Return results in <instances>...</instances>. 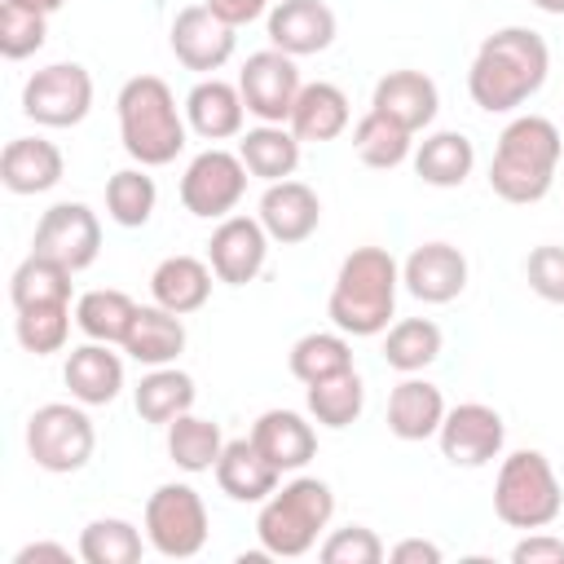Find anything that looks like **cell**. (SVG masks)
Masks as SVG:
<instances>
[{
    "label": "cell",
    "instance_id": "7dc6e473",
    "mask_svg": "<svg viewBox=\"0 0 564 564\" xmlns=\"http://www.w3.org/2000/svg\"><path fill=\"white\" fill-rule=\"evenodd\" d=\"M441 546L436 542H427V538H401L392 551H388V560L392 564H441Z\"/></svg>",
    "mask_w": 564,
    "mask_h": 564
},
{
    "label": "cell",
    "instance_id": "6da1fadb",
    "mask_svg": "<svg viewBox=\"0 0 564 564\" xmlns=\"http://www.w3.org/2000/svg\"><path fill=\"white\" fill-rule=\"evenodd\" d=\"M551 70V48L538 31L529 26H498L494 35L480 40L471 70H467V93L485 115H511L529 97L542 93Z\"/></svg>",
    "mask_w": 564,
    "mask_h": 564
},
{
    "label": "cell",
    "instance_id": "ee69618b",
    "mask_svg": "<svg viewBox=\"0 0 564 564\" xmlns=\"http://www.w3.org/2000/svg\"><path fill=\"white\" fill-rule=\"evenodd\" d=\"M524 278H529V291L538 300L564 304V247H555V242L533 247L524 260Z\"/></svg>",
    "mask_w": 564,
    "mask_h": 564
},
{
    "label": "cell",
    "instance_id": "bcb514c9",
    "mask_svg": "<svg viewBox=\"0 0 564 564\" xmlns=\"http://www.w3.org/2000/svg\"><path fill=\"white\" fill-rule=\"evenodd\" d=\"M216 18H225L229 26H247V22H256V18H264L278 0H203Z\"/></svg>",
    "mask_w": 564,
    "mask_h": 564
},
{
    "label": "cell",
    "instance_id": "4316f807",
    "mask_svg": "<svg viewBox=\"0 0 564 564\" xmlns=\"http://www.w3.org/2000/svg\"><path fill=\"white\" fill-rule=\"evenodd\" d=\"M212 278L216 273H212L207 260H198V256H167L150 273V295H154V304L189 317V313H198L212 300Z\"/></svg>",
    "mask_w": 564,
    "mask_h": 564
},
{
    "label": "cell",
    "instance_id": "8992f818",
    "mask_svg": "<svg viewBox=\"0 0 564 564\" xmlns=\"http://www.w3.org/2000/svg\"><path fill=\"white\" fill-rule=\"evenodd\" d=\"M564 511V485L542 449H516L502 458L494 480V516L507 529H546Z\"/></svg>",
    "mask_w": 564,
    "mask_h": 564
},
{
    "label": "cell",
    "instance_id": "f907efd6",
    "mask_svg": "<svg viewBox=\"0 0 564 564\" xmlns=\"http://www.w3.org/2000/svg\"><path fill=\"white\" fill-rule=\"evenodd\" d=\"M533 9H542V13H555V18H564V0H529Z\"/></svg>",
    "mask_w": 564,
    "mask_h": 564
},
{
    "label": "cell",
    "instance_id": "2e32d148",
    "mask_svg": "<svg viewBox=\"0 0 564 564\" xmlns=\"http://www.w3.org/2000/svg\"><path fill=\"white\" fill-rule=\"evenodd\" d=\"M264 31H269V44L282 48L286 57H313L335 44L339 22L326 0H278L269 9Z\"/></svg>",
    "mask_w": 564,
    "mask_h": 564
},
{
    "label": "cell",
    "instance_id": "9c48e42d",
    "mask_svg": "<svg viewBox=\"0 0 564 564\" xmlns=\"http://www.w3.org/2000/svg\"><path fill=\"white\" fill-rule=\"evenodd\" d=\"M247 163L234 154V150H203L185 163L181 172V207L198 220H225L234 216V207L242 203L247 194Z\"/></svg>",
    "mask_w": 564,
    "mask_h": 564
},
{
    "label": "cell",
    "instance_id": "f546056e",
    "mask_svg": "<svg viewBox=\"0 0 564 564\" xmlns=\"http://www.w3.org/2000/svg\"><path fill=\"white\" fill-rule=\"evenodd\" d=\"M476 167V145L454 132V128H441V132H427L419 145H414V172L423 185H436V189H458Z\"/></svg>",
    "mask_w": 564,
    "mask_h": 564
},
{
    "label": "cell",
    "instance_id": "ab89813d",
    "mask_svg": "<svg viewBox=\"0 0 564 564\" xmlns=\"http://www.w3.org/2000/svg\"><path fill=\"white\" fill-rule=\"evenodd\" d=\"M154 203H159V185L150 176V167H119L110 181H106V216L119 225V229H141L150 225L154 216Z\"/></svg>",
    "mask_w": 564,
    "mask_h": 564
},
{
    "label": "cell",
    "instance_id": "e0dca14e",
    "mask_svg": "<svg viewBox=\"0 0 564 564\" xmlns=\"http://www.w3.org/2000/svg\"><path fill=\"white\" fill-rule=\"evenodd\" d=\"M401 286L423 304H449L467 291V256L454 242H419L401 264Z\"/></svg>",
    "mask_w": 564,
    "mask_h": 564
},
{
    "label": "cell",
    "instance_id": "4fadbf2b",
    "mask_svg": "<svg viewBox=\"0 0 564 564\" xmlns=\"http://www.w3.org/2000/svg\"><path fill=\"white\" fill-rule=\"evenodd\" d=\"M441 458L454 467H485L502 454L507 445V423L494 405L485 401H463L454 410H445V423L436 432Z\"/></svg>",
    "mask_w": 564,
    "mask_h": 564
},
{
    "label": "cell",
    "instance_id": "52a82bcc",
    "mask_svg": "<svg viewBox=\"0 0 564 564\" xmlns=\"http://www.w3.org/2000/svg\"><path fill=\"white\" fill-rule=\"evenodd\" d=\"M93 449H97V427L88 419V405H79L75 397L48 401L26 419V454L48 476L84 471Z\"/></svg>",
    "mask_w": 564,
    "mask_h": 564
},
{
    "label": "cell",
    "instance_id": "ac0fdd59",
    "mask_svg": "<svg viewBox=\"0 0 564 564\" xmlns=\"http://www.w3.org/2000/svg\"><path fill=\"white\" fill-rule=\"evenodd\" d=\"M256 216H260V225H264V234H269L273 242L295 247V242H304V238L317 234V225H322V198H317L313 185L286 176V181L264 185Z\"/></svg>",
    "mask_w": 564,
    "mask_h": 564
},
{
    "label": "cell",
    "instance_id": "44dd1931",
    "mask_svg": "<svg viewBox=\"0 0 564 564\" xmlns=\"http://www.w3.org/2000/svg\"><path fill=\"white\" fill-rule=\"evenodd\" d=\"M251 441L260 445V454L286 476V471H304L317 458V432L304 414L295 410H264L251 423Z\"/></svg>",
    "mask_w": 564,
    "mask_h": 564
},
{
    "label": "cell",
    "instance_id": "1f68e13d",
    "mask_svg": "<svg viewBox=\"0 0 564 564\" xmlns=\"http://www.w3.org/2000/svg\"><path fill=\"white\" fill-rule=\"evenodd\" d=\"M352 154L375 167V172H392L401 167L405 159H414V132H405L401 123H392L388 115L379 110H366L357 123H352Z\"/></svg>",
    "mask_w": 564,
    "mask_h": 564
},
{
    "label": "cell",
    "instance_id": "484cf974",
    "mask_svg": "<svg viewBox=\"0 0 564 564\" xmlns=\"http://www.w3.org/2000/svg\"><path fill=\"white\" fill-rule=\"evenodd\" d=\"M66 172V159L44 137H13L0 154V181L9 194H48Z\"/></svg>",
    "mask_w": 564,
    "mask_h": 564
},
{
    "label": "cell",
    "instance_id": "3957f363",
    "mask_svg": "<svg viewBox=\"0 0 564 564\" xmlns=\"http://www.w3.org/2000/svg\"><path fill=\"white\" fill-rule=\"evenodd\" d=\"M560 154H564V137L546 115H516L498 132L494 163H489V189L516 207L542 203L555 185Z\"/></svg>",
    "mask_w": 564,
    "mask_h": 564
},
{
    "label": "cell",
    "instance_id": "83f0119b",
    "mask_svg": "<svg viewBox=\"0 0 564 564\" xmlns=\"http://www.w3.org/2000/svg\"><path fill=\"white\" fill-rule=\"evenodd\" d=\"M352 123V110H348V93L339 84H304L300 97H295V110L286 119V128L300 137V141H335L344 137Z\"/></svg>",
    "mask_w": 564,
    "mask_h": 564
},
{
    "label": "cell",
    "instance_id": "f35d334b",
    "mask_svg": "<svg viewBox=\"0 0 564 564\" xmlns=\"http://www.w3.org/2000/svg\"><path fill=\"white\" fill-rule=\"evenodd\" d=\"M145 533L123 516H97L79 533V560L84 564H137L145 551Z\"/></svg>",
    "mask_w": 564,
    "mask_h": 564
},
{
    "label": "cell",
    "instance_id": "7a4b0ae2",
    "mask_svg": "<svg viewBox=\"0 0 564 564\" xmlns=\"http://www.w3.org/2000/svg\"><path fill=\"white\" fill-rule=\"evenodd\" d=\"M401 291V264L388 247H352L339 260L335 286L326 295V317L348 339H370L392 326Z\"/></svg>",
    "mask_w": 564,
    "mask_h": 564
},
{
    "label": "cell",
    "instance_id": "603a6c76",
    "mask_svg": "<svg viewBox=\"0 0 564 564\" xmlns=\"http://www.w3.org/2000/svg\"><path fill=\"white\" fill-rule=\"evenodd\" d=\"M185 322L181 313L163 308V304H137L132 313V326L123 335V352L137 361V366H176V357L185 352Z\"/></svg>",
    "mask_w": 564,
    "mask_h": 564
},
{
    "label": "cell",
    "instance_id": "ffe728a7",
    "mask_svg": "<svg viewBox=\"0 0 564 564\" xmlns=\"http://www.w3.org/2000/svg\"><path fill=\"white\" fill-rule=\"evenodd\" d=\"M185 123H189V132H198L203 141H229V137H242L247 101H242L238 84L216 79V75H203V79L185 93Z\"/></svg>",
    "mask_w": 564,
    "mask_h": 564
},
{
    "label": "cell",
    "instance_id": "f6af8a7d",
    "mask_svg": "<svg viewBox=\"0 0 564 564\" xmlns=\"http://www.w3.org/2000/svg\"><path fill=\"white\" fill-rule=\"evenodd\" d=\"M511 564H564V538H555L546 529H529L511 546Z\"/></svg>",
    "mask_w": 564,
    "mask_h": 564
},
{
    "label": "cell",
    "instance_id": "ba28073f",
    "mask_svg": "<svg viewBox=\"0 0 564 564\" xmlns=\"http://www.w3.org/2000/svg\"><path fill=\"white\" fill-rule=\"evenodd\" d=\"M145 542L150 551H159L163 560H194L207 546V502L194 485L185 480H167L145 498V516H141Z\"/></svg>",
    "mask_w": 564,
    "mask_h": 564
},
{
    "label": "cell",
    "instance_id": "cb8c5ba5",
    "mask_svg": "<svg viewBox=\"0 0 564 564\" xmlns=\"http://www.w3.org/2000/svg\"><path fill=\"white\" fill-rule=\"evenodd\" d=\"M62 379L79 405H110L123 392V357L110 352V344L88 339V344L66 352Z\"/></svg>",
    "mask_w": 564,
    "mask_h": 564
},
{
    "label": "cell",
    "instance_id": "8d00e7d4",
    "mask_svg": "<svg viewBox=\"0 0 564 564\" xmlns=\"http://www.w3.org/2000/svg\"><path fill=\"white\" fill-rule=\"evenodd\" d=\"M132 313H137V300L115 286H97L75 300V326L84 330V339H97V344H123Z\"/></svg>",
    "mask_w": 564,
    "mask_h": 564
},
{
    "label": "cell",
    "instance_id": "60d3db41",
    "mask_svg": "<svg viewBox=\"0 0 564 564\" xmlns=\"http://www.w3.org/2000/svg\"><path fill=\"white\" fill-rule=\"evenodd\" d=\"M70 322H75V308H70V304H35V308H18L13 335H18V344H22L26 352L53 357V352L66 348Z\"/></svg>",
    "mask_w": 564,
    "mask_h": 564
},
{
    "label": "cell",
    "instance_id": "5bb4252c",
    "mask_svg": "<svg viewBox=\"0 0 564 564\" xmlns=\"http://www.w3.org/2000/svg\"><path fill=\"white\" fill-rule=\"evenodd\" d=\"M167 44H172V57L194 70V75H216L234 48H238V26H229L225 18H216L207 4H185L176 18H172V31H167Z\"/></svg>",
    "mask_w": 564,
    "mask_h": 564
},
{
    "label": "cell",
    "instance_id": "7bdbcfd3",
    "mask_svg": "<svg viewBox=\"0 0 564 564\" xmlns=\"http://www.w3.org/2000/svg\"><path fill=\"white\" fill-rule=\"evenodd\" d=\"M317 555L326 564H379L388 555V546L379 542L375 529L366 524H344V529H330L322 542H317Z\"/></svg>",
    "mask_w": 564,
    "mask_h": 564
},
{
    "label": "cell",
    "instance_id": "9a60e30c",
    "mask_svg": "<svg viewBox=\"0 0 564 564\" xmlns=\"http://www.w3.org/2000/svg\"><path fill=\"white\" fill-rule=\"evenodd\" d=\"M269 234L260 225V216H225L216 220L212 238H207V264L216 273V282L225 286H247L264 273L269 264Z\"/></svg>",
    "mask_w": 564,
    "mask_h": 564
},
{
    "label": "cell",
    "instance_id": "30bf717a",
    "mask_svg": "<svg viewBox=\"0 0 564 564\" xmlns=\"http://www.w3.org/2000/svg\"><path fill=\"white\" fill-rule=\"evenodd\" d=\"M93 110V75L79 62H48L22 84V115L40 128H75Z\"/></svg>",
    "mask_w": 564,
    "mask_h": 564
},
{
    "label": "cell",
    "instance_id": "d6986e66",
    "mask_svg": "<svg viewBox=\"0 0 564 564\" xmlns=\"http://www.w3.org/2000/svg\"><path fill=\"white\" fill-rule=\"evenodd\" d=\"M370 110L388 115V119L401 123L405 132H423V128L436 119V110H441L436 79L423 75V70H410V66L388 70V75L375 84V93H370Z\"/></svg>",
    "mask_w": 564,
    "mask_h": 564
},
{
    "label": "cell",
    "instance_id": "8fae6325",
    "mask_svg": "<svg viewBox=\"0 0 564 564\" xmlns=\"http://www.w3.org/2000/svg\"><path fill=\"white\" fill-rule=\"evenodd\" d=\"M300 88H304V79H300L295 57H286L273 44L251 53L238 70V93L247 101V115H256L260 123H286L291 110H295Z\"/></svg>",
    "mask_w": 564,
    "mask_h": 564
},
{
    "label": "cell",
    "instance_id": "277c9868",
    "mask_svg": "<svg viewBox=\"0 0 564 564\" xmlns=\"http://www.w3.org/2000/svg\"><path fill=\"white\" fill-rule=\"evenodd\" d=\"M115 115H119L123 154L132 163H141V167H167L185 150L189 123H185V106H176V93L167 88V79H159V75H132L119 88V97H115Z\"/></svg>",
    "mask_w": 564,
    "mask_h": 564
},
{
    "label": "cell",
    "instance_id": "c3c4849f",
    "mask_svg": "<svg viewBox=\"0 0 564 564\" xmlns=\"http://www.w3.org/2000/svg\"><path fill=\"white\" fill-rule=\"evenodd\" d=\"M35 560H57V564H70V546H62V542H26V546L13 555V564H35Z\"/></svg>",
    "mask_w": 564,
    "mask_h": 564
},
{
    "label": "cell",
    "instance_id": "7c38bea8",
    "mask_svg": "<svg viewBox=\"0 0 564 564\" xmlns=\"http://www.w3.org/2000/svg\"><path fill=\"white\" fill-rule=\"evenodd\" d=\"M31 251L66 264L70 273H84L101 256V220H97V212L88 203H53L35 225Z\"/></svg>",
    "mask_w": 564,
    "mask_h": 564
},
{
    "label": "cell",
    "instance_id": "836d02e7",
    "mask_svg": "<svg viewBox=\"0 0 564 564\" xmlns=\"http://www.w3.org/2000/svg\"><path fill=\"white\" fill-rule=\"evenodd\" d=\"M225 449V436H220V423L216 419H203V414H181L167 423V458L185 471V476H198V471H216V458Z\"/></svg>",
    "mask_w": 564,
    "mask_h": 564
},
{
    "label": "cell",
    "instance_id": "e575fe53",
    "mask_svg": "<svg viewBox=\"0 0 564 564\" xmlns=\"http://www.w3.org/2000/svg\"><path fill=\"white\" fill-rule=\"evenodd\" d=\"M441 344L445 335L432 317H401L383 330V361L397 375H419L441 357Z\"/></svg>",
    "mask_w": 564,
    "mask_h": 564
},
{
    "label": "cell",
    "instance_id": "d6a6232c",
    "mask_svg": "<svg viewBox=\"0 0 564 564\" xmlns=\"http://www.w3.org/2000/svg\"><path fill=\"white\" fill-rule=\"evenodd\" d=\"M304 405H308V419L322 423V427H330V432L352 427L361 419V410H366V383H361L357 366L344 370V375H330L322 383H308Z\"/></svg>",
    "mask_w": 564,
    "mask_h": 564
},
{
    "label": "cell",
    "instance_id": "b9f144b4",
    "mask_svg": "<svg viewBox=\"0 0 564 564\" xmlns=\"http://www.w3.org/2000/svg\"><path fill=\"white\" fill-rule=\"evenodd\" d=\"M44 40H48V18L44 13H31L22 4L0 0V53L9 62H22V57L40 53Z\"/></svg>",
    "mask_w": 564,
    "mask_h": 564
},
{
    "label": "cell",
    "instance_id": "74e56055",
    "mask_svg": "<svg viewBox=\"0 0 564 564\" xmlns=\"http://www.w3.org/2000/svg\"><path fill=\"white\" fill-rule=\"evenodd\" d=\"M291 375L308 388V383H322L330 375H344L352 370V344L344 330H308L291 344V357H286Z\"/></svg>",
    "mask_w": 564,
    "mask_h": 564
},
{
    "label": "cell",
    "instance_id": "7402d4cb",
    "mask_svg": "<svg viewBox=\"0 0 564 564\" xmlns=\"http://www.w3.org/2000/svg\"><path fill=\"white\" fill-rule=\"evenodd\" d=\"M216 485L225 498L260 507L282 485V471L260 454V445L251 436H238V441H225V449L216 458Z\"/></svg>",
    "mask_w": 564,
    "mask_h": 564
},
{
    "label": "cell",
    "instance_id": "d590c367",
    "mask_svg": "<svg viewBox=\"0 0 564 564\" xmlns=\"http://www.w3.org/2000/svg\"><path fill=\"white\" fill-rule=\"evenodd\" d=\"M70 278H75V273H70L66 264H57V260L31 251V256L13 269V278H9L13 313H18V308H35V304H70V291H75Z\"/></svg>",
    "mask_w": 564,
    "mask_h": 564
},
{
    "label": "cell",
    "instance_id": "4dcf8cb0",
    "mask_svg": "<svg viewBox=\"0 0 564 564\" xmlns=\"http://www.w3.org/2000/svg\"><path fill=\"white\" fill-rule=\"evenodd\" d=\"M194 401H198V388H194V379H189L185 370H176V366H150V375H141V383L132 388L137 414H141L145 423H159V427H167L172 419L189 414Z\"/></svg>",
    "mask_w": 564,
    "mask_h": 564
},
{
    "label": "cell",
    "instance_id": "d4e9b609",
    "mask_svg": "<svg viewBox=\"0 0 564 564\" xmlns=\"http://www.w3.org/2000/svg\"><path fill=\"white\" fill-rule=\"evenodd\" d=\"M445 397L436 383L419 375H401V383L388 392V432L397 441H432L445 423Z\"/></svg>",
    "mask_w": 564,
    "mask_h": 564
},
{
    "label": "cell",
    "instance_id": "5b68a950",
    "mask_svg": "<svg viewBox=\"0 0 564 564\" xmlns=\"http://www.w3.org/2000/svg\"><path fill=\"white\" fill-rule=\"evenodd\" d=\"M335 516V494L317 476H291L278 485L256 516V538L273 560H300L317 546V538L330 529Z\"/></svg>",
    "mask_w": 564,
    "mask_h": 564
},
{
    "label": "cell",
    "instance_id": "681fc988",
    "mask_svg": "<svg viewBox=\"0 0 564 564\" xmlns=\"http://www.w3.org/2000/svg\"><path fill=\"white\" fill-rule=\"evenodd\" d=\"M9 4H22V9H31V13H44V18H48V13H57L66 0H9Z\"/></svg>",
    "mask_w": 564,
    "mask_h": 564
},
{
    "label": "cell",
    "instance_id": "f1b7e54d",
    "mask_svg": "<svg viewBox=\"0 0 564 564\" xmlns=\"http://www.w3.org/2000/svg\"><path fill=\"white\" fill-rule=\"evenodd\" d=\"M300 145H304V141H300L286 123H256V128H247V132L238 137V159L247 163V172H251L256 181L273 185V181L295 176V167H300Z\"/></svg>",
    "mask_w": 564,
    "mask_h": 564
}]
</instances>
